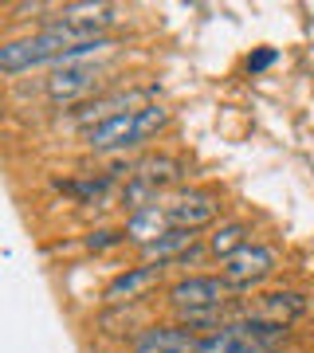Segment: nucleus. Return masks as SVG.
<instances>
[{"label":"nucleus","mask_w":314,"mask_h":353,"mask_svg":"<svg viewBox=\"0 0 314 353\" xmlns=\"http://www.w3.org/2000/svg\"><path fill=\"white\" fill-rule=\"evenodd\" d=\"M248 236H251V228L244 224V220H228V224L213 228V236H208V255H216V259H232L236 252H244L248 248Z\"/></svg>","instance_id":"4468645a"},{"label":"nucleus","mask_w":314,"mask_h":353,"mask_svg":"<svg viewBox=\"0 0 314 353\" xmlns=\"http://www.w3.org/2000/svg\"><path fill=\"white\" fill-rule=\"evenodd\" d=\"M55 20L83 32V36H106V28L118 20V8L114 4H90V0L87 4H63Z\"/></svg>","instance_id":"9d476101"},{"label":"nucleus","mask_w":314,"mask_h":353,"mask_svg":"<svg viewBox=\"0 0 314 353\" xmlns=\"http://www.w3.org/2000/svg\"><path fill=\"white\" fill-rule=\"evenodd\" d=\"M130 176H138V181H146V185H153L161 192L173 181H181V161H173V157H146V161L130 165Z\"/></svg>","instance_id":"2eb2a0df"},{"label":"nucleus","mask_w":314,"mask_h":353,"mask_svg":"<svg viewBox=\"0 0 314 353\" xmlns=\"http://www.w3.org/2000/svg\"><path fill=\"white\" fill-rule=\"evenodd\" d=\"M188 248H197V232H185V228H169V232H165V236H157L150 248H141V255H146V263H165V267H173L177 259L188 252Z\"/></svg>","instance_id":"ddd939ff"},{"label":"nucleus","mask_w":314,"mask_h":353,"mask_svg":"<svg viewBox=\"0 0 314 353\" xmlns=\"http://www.w3.org/2000/svg\"><path fill=\"white\" fill-rule=\"evenodd\" d=\"M251 314L287 326L291 318L306 314V299H302L299 290H271V294H259V299H255V310H251Z\"/></svg>","instance_id":"f8f14e48"},{"label":"nucleus","mask_w":314,"mask_h":353,"mask_svg":"<svg viewBox=\"0 0 314 353\" xmlns=\"http://www.w3.org/2000/svg\"><path fill=\"white\" fill-rule=\"evenodd\" d=\"M118 243H126V228H99V232L87 236L90 252H110V248H118Z\"/></svg>","instance_id":"f3484780"},{"label":"nucleus","mask_w":314,"mask_h":353,"mask_svg":"<svg viewBox=\"0 0 314 353\" xmlns=\"http://www.w3.org/2000/svg\"><path fill=\"white\" fill-rule=\"evenodd\" d=\"M169 228H185V232H201L220 216V196L213 189H181L165 204Z\"/></svg>","instance_id":"39448f33"},{"label":"nucleus","mask_w":314,"mask_h":353,"mask_svg":"<svg viewBox=\"0 0 314 353\" xmlns=\"http://www.w3.org/2000/svg\"><path fill=\"white\" fill-rule=\"evenodd\" d=\"M153 94L157 90L153 87H138V90H118V94H102V99H90L83 110L75 114V122L83 126V134H87L90 126H99V122H110V118H118V114H134V110H146V106H153Z\"/></svg>","instance_id":"423d86ee"},{"label":"nucleus","mask_w":314,"mask_h":353,"mask_svg":"<svg viewBox=\"0 0 314 353\" xmlns=\"http://www.w3.org/2000/svg\"><path fill=\"white\" fill-rule=\"evenodd\" d=\"M165 279V263H141V267H126L106 283L102 290V303L106 306H126V303H138L146 299L157 283Z\"/></svg>","instance_id":"6e6552de"},{"label":"nucleus","mask_w":314,"mask_h":353,"mask_svg":"<svg viewBox=\"0 0 314 353\" xmlns=\"http://www.w3.org/2000/svg\"><path fill=\"white\" fill-rule=\"evenodd\" d=\"M169 232V216H165V204H150L141 212H130L126 216V240L138 243V248H150L157 236Z\"/></svg>","instance_id":"9b49d317"},{"label":"nucleus","mask_w":314,"mask_h":353,"mask_svg":"<svg viewBox=\"0 0 314 353\" xmlns=\"http://www.w3.org/2000/svg\"><path fill=\"white\" fill-rule=\"evenodd\" d=\"M169 126V106L153 102L146 110H134V114H118L110 122H99L83 134L87 150L95 153H122V150H134L141 141H150L153 134H161Z\"/></svg>","instance_id":"f03ea898"},{"label":"nucleus","mask_w":314,"mask_h":353,"mask_svg":"<svg viewBox=\"0 0 314 353\" xmlns=\"http://www.w3.org/2000/svg\"><path fill=\"white\" fill-rule=\"evenodd\" d=\"M228 294H232V287L220 275H185L169 287V303H173L177 314H185V310H216V306H228Z\"/></svg>","instance_id":"20e7f679"},{"label":"nucleus","mask_w":314,"mask_h":353,"mask_svg":"<svg viewBox=\"0 0 314 353\" xmlns=\"http://www.w3.org/2000/svg\"><path fill=\"white\" fill-rule=\"evenodd\" d=\"M110 185H114V173H99V176H83V181H67L59 189L67 196H75V201H99Z\"/></svg>","instance_id":"dca6fc26"},{"label":"nucleus","mask_w":314,"mask_h":353,"mask_svg":"<svg viewBox=\"0 0 314 353\" xmlns=\"http://www.w3.org/2000/svg\"><path fill=\"white\" fill-rule=\"evenodd\" d=\"M99 75H102V67H95V63L55 67L51 79L43 83V90H48V99L55 102V106H71V102L87 99V94L99 90Z\"/></svg>","instance_id":"0eeeda50"},{"label":"nucleus","mask_w":314,"mask_h":353,"mask_svg":"<svg viewBox=\"0 0 314 353\" xmlns=\"http://www.w3.org/2000/svg\"><path fill=\"white\" fill-rule=\"evenodd\" d=\"M197 338L188 326H146L134 338V353H197Z\"/></svg>","instance_id":"1a4fd4ad"},{"label":"nucleus","mask_w":314,"mask_h":353,"mask_svg":"<svg viewBox=\"0 0 314 353\" xmlns=\"http://www.w3.org/2000/svg\"><path fill=\"white\" fill-rule=\"evenodd\" d=\"M275 252L267 248V243H248L244 252H236L232 259H224V267H220V279H224L232 290H251L259 287V283H267V279L275 275Z\"/></svg>","instance_id":"7ed1b4c3"},{"label":"nucleus","mask_w":314,"mask_h":353,"mask_svg":"<svg viewBox=\"0 0 314 353\" xmlns=\"http://www.w3.org/2000/svg\"><path fill=\"white\" fill-rule=\"evenodd\" d=\"M287 341V326L283 322H267L255 314L228 318L220 330L201 334L197 338V353H279V345Z\"/></svg>","instance_id":"f257e3e1"},{"label":"nucleus","mask_w":314,"mask_h":353,"mask_svg":"<svg viewBox=\"0 0 314 353\" xmlns=\"http://www.w3.org/2000/svg\"><path fill=\"white\" fill-rule=\"evenodd\" d=\"M275 59H279V51H275V48L251 51V55H248V71H251V75H259V71H267V67L275 63Z\"/></svg>","instance_id":"a211bd4d"}]
</instances>
